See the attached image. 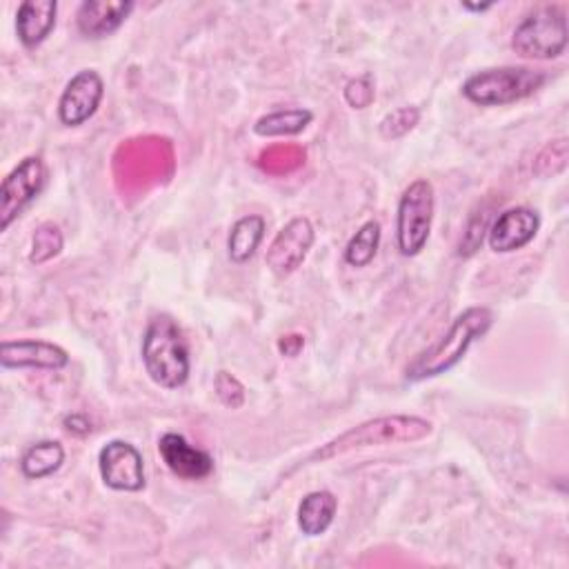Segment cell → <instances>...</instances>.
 Wrapping results in <instances>:
<instances>
[{"label":"cell","instance_id":"6da1fadb","mask_svg":"<svg viewBox=\"0 0 569 569\" xmlns=\"http://www.w3.org/2000/svg\"><path fill=\"white\" fill-rule=\"evenodd\" d=\"M491 325L493 311L489 307L473 305L462 309L449 329L407 365L405 378L409 382H420L447 373L465 358L469 347L491 329Z\"/></svg>","mask_w":569,"mask_h":569},{"label":"cell","instance_id":"7a4b0ae2","mask_svg":"<svg viewBox=\"0 0 569 569\" xmlns=\"http://www.w3.org/2000/svg\"><path fill=\"white\" fill-rule=\"evenodd\" d=\"M431 431H433V425L420 416H409V413L380 416V418L360 422L356 427H349L347 431L327 440L307 458V462H318V460L325 462L329 458H336L356 449H365V447L418 442L427 438Z\"/></svg>","mask_w":569,"mask_h":569},{"label":"cell","instance_id":"3957f363","mask_svg":"<svg viewBox=\"0 0 569 569\" xmlns=\"http://www.w3.org/2000/svg\"><path fill=\"white\" fill-rule=\"evenodd\" d=\"M142 365L162 389H178L189 380V345L171 316H153L142 333Z\"/></svg>","mask_w":569,"mask_h":569},{"label":"cell","instance_id":"277c9868","mask_svg":"<svg viewBox=\"0 0 569 569\" xmlns=\"http://www.w3.org/2000/svg\"><path fill=\"white\" fill-rule=\"evenodd\" d=\"M547 82V73L525 64L489 67L471 73L460 91L478 107H505L533 96Z\"/></svg>","mask_w":569,"mask_h":569},{"label":"cell","instance_id":"5b68a950","mask_svg":"<svg viewBox=\"0 0 569 569\" xmlns=\"http://www.w3.org/2000/svg\"><path fill=\"white\" fill-rule=\"evenodd\" d=\"M569 40L567 13L558 4H540L529 11L511 33V49L531 60H551L565 53Z\"/></svg>","mask_w":569,"mask_h":569},{"label":"cell","instance_id":"8992f818","mask_svg":"<svg viewBox=\"0 0 569 569\" xmlns=\"http://www.w3.org/2000/svg\"><path fill=\"white\" fill-rule=\"evenodd\" d=\"M436 209L433 184L427 178L411 180L396 209V244L405 258L418 256L429 240Z\"/></svg>","mask_w":569,"mask_h":569},{"label":"cell","instance_id":"52a82bcc","mask_svg":"<svg viewBox=\"0 0 569 569\" xmlns=\"http://www.w3.org/2000/svg\"><path fill=\"white\" fill-rule=\"evenodd\" d=\"M47 184V164L40 156H24L0 184V229L11 222L40 196Z\"/></svg>","mask_w":569,"mask_h":569},{"label":"cell","instance_id":"ba28073f","mask_svg":"<svg viewBox=\"0 0 569 569\" xmlns=\"http://www.w3.org/2000/svg\"><path fill=\"white\" fill-rule=\"evenodd\" d=\"M98 469L102 482L113 491L136 493L144 487V458L127 440H109L98 451Z\"/></svg>","mask_w":569,"mask_h":569},{"label":"cell","instance_id":"9c48e42d","mask_svg":"<svg viewBox=\"0 0 569 569\" xmlns=\"http://www.w3.org/2000/svg\"><path fill=\"white\" fill-rule=\"evenodd\" d=\"M313 240H316V229L311 220L307 216L291 218L271 240L264 256L267 267L280 278L291 276L307 260L313 247Z\"/></svg>","mask_w":569,"mask_h":569},{"label":"cell","instance_id":"30bf717a","mask_svg":"<svg viewBox=\"0 0 569 569\" xmlns=\"http://www.w3.org/2000/svg\"><path fill=\"white\" fill-rule=\"evenodd\" d=\"M104 96V80L93 69H82L69 78L58 100V120L64 127L84 124L100 107Z\"/></svg>","mask_w":569,"mask_h":569},{"label":"cell","instance_id":"8fae6325","mask_svg":"<svg viewBox=\"0 0 569 569\" xmlns=\"http://www.w3.org/2000/svg\"><path fill=\"white\" fill-rule=\"evenodd\" d=\"M69 365V353L56 342L38 338L2 340L0 342V367L2 369H40L60 371Z\"/></svg>","mask_w":569,"mask_h":569},{"label":"cell","instance_id":"7c38bea8","mask_svg":"<svg viewBox=\"0 0 569 569\" xmlns=\"http://www.w3.org/2000/svg\"><path fill=\"white\" fill-rule=\"evenodd\" d=\"M540 229V216L536 209L518 204L509 207L496 216L489 224L487 242L489 249L496 253H511L527 247Z\"/></svg>","mask_w":569,"mask_h":569},{"label":"cell","instance_id":"4fadbf2b","mask_svg":"<svg viewBox=\"0 0 569 569\" xmlns=\"http://www.w3.org/2000/svg\"><path fill=\"white\" fill-rule=\"evenodd\" d=\"M158 453L171 473L184 480H202L213 471L209 451L191 445L182 433L167 431L158 440Z\"/></svg>","mask_w":569,"mask_h":569},{"label":"cell","instance_id":"5bb4252c","mask_svg":"<svg viewBox=\"0 0 569 569\" xmlns=\"http://www.w3.org/2000/svg\"><path fill=\"white\" fill-rule=\"evenodd\" d=\"M131 0H84L76 11V27L89 40L111 36L133 11Z\"/></svg>","mask_w":569,"mask_h":569},{"label":"cell","instance_id":"9a60e30c","mask_svg":"<svg viewBox=\"0 0 569 569\" xmlns=\"http://www.w3.org/2000/svg\"><path fill=\"white\" fill-rule=\"evenodd\" d=\"M58 2L56 0H24L16 11V33L22 47L36 49L42 44L56 27Z\"/></svg>","mask_w":569,"mask_h":569},{"label":"cell","instance_id":"2e32d148","mask_svg":"<svg viewBox=\"0 0 569 569\" xmlns=\"http://www.w3.org/2000/svg\"><path fill=\"white\" fill-rule=\"evenodd\" d=\"M338 509V498L329 489L309 491L298 505V529L309 536H322L331 527Z\"/></svg>","mask_w":569,"mask_h":569},{"label":"cell","instance_id":"e0dca14e","mask_svg":"<svg viewBox=\"0 0 569 569\" xmlns=\"http://www.w3.org/2000/svg\"><path fill=\"white\" fill-rule=\"evenodd\" d=\"M264 227L267 222L260 213H247L231 224L227 236V253L233 264H244L256 256L264 238Z\"/></svg>","mask_w":569,"mask_h":569},{"label":"cell","instance_id":"ac0fdd59","mask_svg":"<svg viewBox=\"0 0 569 569\" xmlns=\"http://www.w3.org/2000/svg\"><path fill=\"white\" fill-rule=\"evenodd\" d=\"M64 462V447L58 440H38L29 445L20 458V471L29 480L53 476Z\"/></svg>","mask_w":569,"mask_h":569},{"label":"cell","instance_id":"d6986e66","mask_svg":"<svg viewBox=\"0 0 569 569\" xmlns=\"http://www.w3.org/2000/svg\"><path fill=\"white\" fill-rule=\"evenodd\" d=\"M313 120V111L305 107H287L276 109L260 116L253 124V133L262 138H278V136H298L302 133Z\"/></svg>","mask_w":569,"mask_h":569},{"label":"cell","instance_id":"ffe728a7","mask_svg":"<svg viewBox=\"0 0 569 569\" xmlns=\"http://www.w3.org/2000/svg\"><path fill=\"white\" fill-rule=\"evenodd\" d=\"M380 236H382V229H380V222L378 220H367L358 227V231L349 238V242L345 244V262L349 267H367L376 253H378V247H380Z\"/></svg>","mask_w":569,"mask_h":569},{"label":"cell","instance_id":"44dd1931","mask_svg":"<svg viewBox=\"0 0 569 569\" xmlns=\"http://www.w3.org/2000/svg\"><path fill=\"white\" fill-rule=\"evenodd\" d=\"M62 249H64V236H62L60 227L56 222L47 220L33 229L31 247H29V262L44 264V262L53 260L56 256H60Z\"/></svg>","mask_w":569,"mask_h":569},{"label":"cell","instance_id":"7402d4cb","mask_svg":"<svg viewBox=\"0 0 569 569\" xmlns=\"http://www.w3.org/2000/svg\"><path fill=\"white\" fill-rule=\"evenodd\" d=\"M567 158H569V149H567V138H556L551 142H547L536 160H533V173L540 178H553L558 173L565 171L567 167Z\"/></svg>","mask_w":569,"mask_h":569},{"label":"cell","instance_id":"603a6c76","mask_svg":"<svg viewBox=\"0 0 569 569\" xmlns=\"http://www.w3.org/2000/svg\"><path fill=\"white\" fill-rule=\"evenodd\" d=\"M487 231H489V209L480 207V211L478 209L471 211V216L467 220V227H465L460 244H458V256L471 258L482 247Z\"/></svg>","mask_w":569,"mask_h":569},{"label":"cell","instance_id":"cb8c5ba5","mask_svg":"<svg viewBox=\"0 0 569 569\" xmlns=\"http://www.w3.org/2000/svg\"><path fill=\"white\" fill-rule=\"evenodd\" d=\"M418 120H420L418 107H398L380 120L378 129H380L382 138L396 140V138H402L405 133H409L418 124Z\"/></svg>","mask_w":569,"mask_h":569},{"label":"cell","instance_id":"d4e9b609","mask_svg":"<svg viewBox=\"0 0 569 569\" xmlns=\"http://www.w3.org/2000/svg\"><path fill=\"white\" fill-rule=\"evenodd\" d=\"M213 389H216V396L218 400L229 407V409H238L244 405V387L242 382L231 376L229 371H218L216 373V380H213Z\"/></svg>","mask_w":569,"mask_h":569},{"label":"cell","instance_id":"484cf974","mask_svg":"<svg viewBox=\"0 0 569 569\" xmlns=\"http://www.w3.org/2000/svg\"><path fill=\"white\" fill-rule=\"evenodd\" d=\"M342 96H345V102H347L351 109H367V107L373 102V96H376L371 76H369V73H362V76H358V78H351V80L345 84Z\"/></svg>","mask_w":569,"mask_h":569},{"label":"cell","instance_id":"4316f807","mask_svg":"<svg viewBox=\"0 0 569 569\" xmlns=\"http://www.w3.org/2000/svg\"><path fill=\"white\" fill-rule=\"evenodd\" d=\"M62 425H64V429H67L69 433H73V436H78V438L91 433V420H89L84 413H69V416H64Z\"/></svg>","mask_w":569,"mask_h":569},{"label":"cell","instance_id":"83f0119b","mask_svg":"<svg viewBox=\"0 0 569 569\" xmlns=\"http://www.w3.org/2000/svg\"><path fill=\"white\" fill-rule=\"evenodd\" d=\"M305 347V336L302 333H287L278 340V351L287 358H296Z\"/></svg>","mask_w":569,"mask_h":569},{"label":"cell","instance_id":"f1b7e54d","mask_svg":"<svg viewBox=\"0 0 569 569\" xmlns=\"http://www.w3.org/2000/svg\"><path fill=\"white\" fill-rule=\"evenodd\" d=\"M493 7V2H462V9L467 11H473V13H482V11H489Z\"/></svg>","mask_w":569,"mask_h":569}]
</instances>
